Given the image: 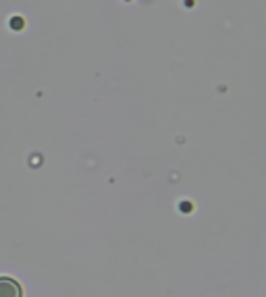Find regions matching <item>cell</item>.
<instances>
[{
    "label": "cell",
    "instance_id": "1",
    "mask_svg": "<svg viewBox=\"0 0 266 297\" xmlns=\"http://www.w3.org/2000/svg\"><path fill=\"white\" fill-rule=\"evenodd\" d=\"M0 297H23V289L15 279L0 277Z\"/></svg>",
    "mask_w": 266,
    "mask_h": 297
}]
</instances>
